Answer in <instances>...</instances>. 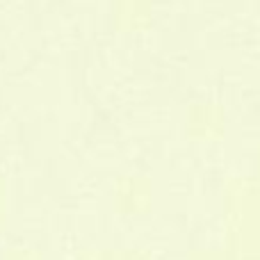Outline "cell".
Returning <instances> with one entry per match:
<instances>
[{"label":"cell","instance_id":"obj_1","mask_svg":"<svg viewBox=\"0 0 260 260\" xmlns=\"http://www.w3.org/2000/svg\"><path fill=\"white\" fill-rule=\"evenodd\" d=\"M91 260H101V258H91ZM119 260H139V258H119Z\"/></svg>","mask_w":260,"mask_h":260}]
</instances>
